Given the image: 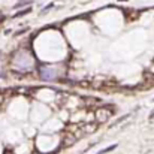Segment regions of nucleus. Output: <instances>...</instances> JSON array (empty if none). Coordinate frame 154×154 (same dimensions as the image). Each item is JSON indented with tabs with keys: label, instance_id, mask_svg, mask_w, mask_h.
Wrapping results in <instances>:
<instances>
[{
	"label": "nucleus",
	"instance_id": "1",
	"mask_svg": "<svg viewBox=\"0 0 154 154\" xmlns=\"http://www.w3.org/2000/svg\"><path fill=\"white\" fill-rule=\"evenodd\" d=\"M111 115H112V111H111L108 106L99 108V109L96 111V120H97V123H105V121H108V120L111 118Z\"/></svg>",
	"mask_w": 154,
	"mask_h": 154
}]
</instances>
